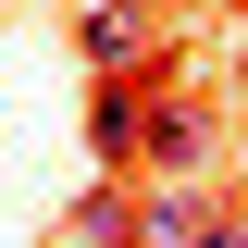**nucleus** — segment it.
<instances>
[{
  "label": "nucleus",
  "instance_id": "f03ea898",
  "mask_svg": "<svg viewBox=\"0 0 248 248\" xmlns=\"http://www.w3.org/2000/svg\"><path fill=\"white\" fill-rule=\"evenodd\" d=\"M211 211H223V199H211L199 174H161L149 199L124 211V248H199V223H211Z\"/></svg>",
  "mask_w": 248,
  "mask_h": 248
},
{
  "label": "nucleus",
  "instance_id": "39448f33",
  "mask_svg": "<svg viewBox=\"0 0 248 248\" xmlns=\"http://www.w3.org/2000/svg\"><path fill=\"white\" fill-rule=\"evenodd\" d=\"M124 211H137V199H124V186L99 174L87 199H75V223H62V248H124Z\"/></svg>",
  "mask_w": 248,
  "mask_h": 248
},
{
  "label": "nucleus",
  "instance_id": "0eeeda50",
  "mask_svg": "<svg viewBox=\"0 0 248 248\" xmlns=\"http://www.w3.org/2000/svg\"><path fill=\"white\" fill-rule=\"evenodd\" d=\"M137 13H161V0H137Z\"/></svg>",
  "mask_w": 248,
  "mask_h": 248
},
{
  "label": "nucleus",
  "instance_id": "f257e3e1",
  "mask_svg": "<svg viewBox=\"0 0 248 248\" xmlns=\"http://www.w3.org/2000/svg\"><path fill=\"white\" fill-rule=\"evenodd\" d=\"M174 87L161 62H124V75H99V99H87V149L99 161H137V124H149V99Z\"/></svg>",
  "mask_w": 248,
  "mask_h": 248
},
{
  "label": "nucleus",
  "instance_id": "7ed1b4c3",
  "mask_svg": "<svg viewBox=\"0 0 248 248\" xmlns=\"http://www.w3.org/2000/svg\"><path fill=\"white\" fill-rule=\"evenodd\" d=\"M137 161H149V174H199V161H211V112H199L186 87H161L149 124H137Z\"/></svg>",
  "mask_w": 248,
  "mask_h": 248
},
{
  "label": "nucleus",
  "instance_id": "20e7f679",
  "mask_svg": "<svg viewBox=\"0 0 248 248\" xmlns=\"http://www.w3.org/2000/svg\"><path fill=\"white\" fill-rule=\"evenodd\" d=\"M75 50H87V75H124V62H149V13L137 0H99L87 25H75Z\"/></svg>",
  "mask_w": 248,
  "mask_h": 248
},
{
  "label": "nucleus",
  "instance_id": "423d86ee",
  "mask_svg": "<svg viewBox=\"0 0 248 248\" xmlns=\"http://www.w3.org/2000/svg\"><path fill=\"white\" fill-rule=\"evenodd\" d=\"M199 248H248V211H211V223H199Z\"/></svg>",
  "mask_w": 248,
  "mask_h": 248
}]
</instances>
